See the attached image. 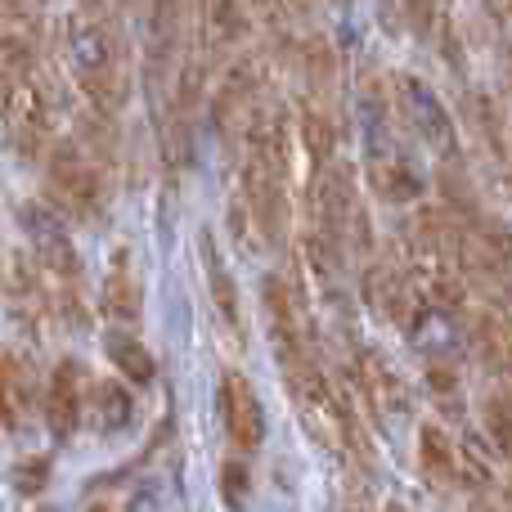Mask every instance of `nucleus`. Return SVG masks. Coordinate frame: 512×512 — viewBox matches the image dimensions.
<instances>
[{
  "instance_id": "f257e3e1",
  "label": "nucleus",
  "mask_w": 512,
  "mask_h": 512,
  "mask_svg": "<svg viewBox=\"0 0 512 512\" xmlns=\"http://www.w3.org/2000/svg\"><path fill=\"white\" fill-rule=\"evenodd\" d=\"M0 131L23 162H41L54 144V104L36 54H0Z\"/></svg>"
},
{
  "instance_id": "f03ea898",
  "label": "nucleus",
  "mask_w": 512,
  "mask_h": 512,
  "mask_svg": "<svg viewBox=\"0 0 512 512\" xmlns=\"http://www.w3.org/2000/svg\"><path fill=\"white\" fill-rule=\"evenodd\" d=\"M63 45H68L72 77L90 95V104L117 113L126 104V54H122V36L108 23L104 9H86V5L72 9Z\"/></svg>"
},
{
  "instance_id": "7ed1b4c3",
  "label": "nucleus",
  "mask_w": 512,
  "mask_h": 512,
  "mask_svg": "<svg viewBox=\"0 0 512 512\" xmlns=\"http://www.w3.org/2000/svg\"><path fill=\"white\" fill-rule=\"evenodd\" d=\"M243 212L261 230V239L279 243L288 234V140H283L279 117H256L248 131Z\"/></svg>"
},
{
  "instance_id": "20e7f679",
  "label": "nucleus",
  "mask_w": 512,
  "mask_h": 512,
  "mask_svg": "<svg viewBox=\"0 0 512 512\" xmlns=\"http://www.w3.org/2000/svg\"><path fill=\"white\" fill-rule=\"evenodd\" d=\"M279 364H283V382H288L292 400H297V414H301V423L310 427V436H315L319 445H328V450H337V454H364L360 423H355V414L342 405V396L333 391V382L319 373L310 346H301V351H283Z\"/></svg>"
},
{
  "instance_id": "39448f33",
  "label": "nucleus",
  "mask_w": 512,
  "mask_h": 512,
  "mask_svg": "<svg viewBox=\"0 0 512 512\" xmlns=\"http://www.w3.org/2000/svg\"><path fill=\"white\" fill-rule=\"evenodd\" d=\"M18 225H23L27 243H32L36 265L45 270V279L54 283V297H59V310H68L72 319H86L81 310V256L72 248L68 230L59 221V207L45 203H18Z\"/></svg>"
},
{
  "instance_id": "423d86ee",
  "label": "nucleus",
  "mask_w": 512,
  "mask_h": 512,
  "mask_svg": "<svg viewBox=\"0 0 512 512\" xmlns=\"http://www.w3.org/2000/svg\"><path fill=\"white\" fill-rule=\"evenodd\" d=\"M45 194L72 221L104 216V176L90 162V153H81L68 140L50 144V153H45Z\"/></svg>"
},
{
  "instance_id": "0eeeda50",
  "label": "nucleus",
  "mask_w": 512,
  "mask_h": 512,
  "mask_svg": "<svg viewBox=\"0 0 512 512\" xmlns=\"http://www.w3.org/2000/svg\"><path fill=\"white\" fill-rule=\"evenodd\" d=\"M0 292H5V310L23 333L45 337L59 315V297H54V283L45 279V270L36 265V256L9 252L5 270H0Z\"/></svg>"
},
{
  "instance_id": "6e6552de",
  "label": "nucleus",
  "mask_w": 512,
  "mask_h": 512,
  "mask_svg": "<svg viewBox=\"0 0 512 512\" xmlns=\"http://www.w3.org/2000/svg\"><path fill=\"white\" fill-rule=\"evenodd\" d=\"M261 86H265V59L261 54H248L239 59L225 81L216 86V99H212V131L221 140H234L239 131H252V122L261 113Z\"/></svg>"
},
{
  "instance_id": "1a4fd4ad",
  "label": "nucleus",
  "mask_w": 512,
  "mask_h": 512,
  "mask_svg": "<svg viewBox=\"0 0 512 512\" xmlns=\"http://www.w3.org/2000/svg\"><path fill=\"white\" fill-rule=\"evenodd\" d=\"M396 108H400V117L409 122V131H414L432 153H441L445 162L459 158L454 117H450V108L441 104V95H436L423 77H409V72H405V77L396 81Z\"/></svg>"
},
{
  "instance_id": "9d476101",
  "label": "nucleus",
  "mask_w": 512,
  "mask_h": 512,
  "mask_svg": "<svg viewBox=\"0 0 512 512\" xmlns=\"http://www.w3.org/2000/svg\"><path fill=\"white\" fill-rule=\"evenodd\" d=\"M252 14V0H198V45L207 50V68L239 54V45L252 36Z\"/></svg>"
},
{
  "instance_id": "9b49d317",
  "label": "nucleus",
  "mask_w": 512,
  "mask_h": 512,
  "mask_svg": "<svg viewBox=\"0 0 512 512\" xmlns=\"http://www.w3.org/2000/svg\"><path fill=\"white\" fill-rule=\"evenodd\" d=\"M86 373H81L77 360H59L45 382V396H41V414L45 427L59 445H68L77 436V427L86 423Z\"/></svg>"
},
{
  "instance_id": "f8f14e48",
  "label": "nucleus",
  "mask_w": 512,
  "mask_h": 512,
  "mask_svg": "<svg viewBox=\"0 0 512 512\" xmlns=\"http://www.w3.org/2000/svg\"><path fill=\"white\" fill-rule=\"evenodd\" d=\"M41 382H36V364L23 351H5L0 355V423L9 432H23L41 409Z\"/></svg>"
},
{
  "instance_id": "ddd939ff",
  "label": "nucleus",
  "mask_w": 512,
  "mask_h": 512,
  "mask_svg": "<svg viewBox=\"0 0 512 512\" xmlns=\"http://www.w3.org/2000/svg\"><path fill=\"white\" fill-rule=\"evenodd\" d=\"M221 423H225L230 445H239L243 454L261 450V441H265V409H261V396L252 391V382L243 378V373H225V378H221Z\"/></svg>"
},
{
  "instance_id": "4468645a",
  "label": "nucleus",
  "mask_w": 512,
  "mask_h": 512,
  "mask_svg": "<svg viewBox=\"0 0 512 512\" xmlns=\"http://www.w3.org/2000/svg\"><path fill=\"white\" fill-rule=\"evenodd\" d=\"M261 297H265V319H270V342L274 351H301V346H310L306 337V310H301L297 292L288 288V279H265L261 283Z\"/></svg>"
},
{
  "instance_id": "2eb2a0df",
  "label": "nucleus",
  "mask_w": 512,
  "mask_h": 512,
  "mask_svg": "<svg viewBox=\"0 0 512 512\" xmlns=\"http://www.w3.org/2000/svg\"><path fill=\"white\" fill-rule=\"evenodd\" d=\"M99 310H104L108 324L117 328H135L140 324V279L131 270V252L117 248L108 256L104 283H99Z\"/></svg>"
},
{
  "instance_id": "dca6fc26",
  "label": "nucleus",
  "mask_w": 512,
  "mask_h": 512,
  "mask_svg": "<svg viewBox=\"0 0 512 512\" xmlns=\"http://www.w3.org/2000/svg\"><path fill=\"white\" fill-rule=\"evenodd\" d=\"M418 468H423V477L432 490H454V486H463V477H468L463 450L436 423L418 427Z\"/></svg>"
},
{
  "instance_id": "f3484780",
  "label": "nucleus",
  "mask_w": 512,
  "mask_h": 512,
  "mask_svg": "<svg viewBox=\"0 0 512 512\" xmlns=\"http://www.w3.org/2000/svg\"><path fill=\"white\" fill-rule=\"evenodd\" d=\"M131 418H135V400H131V391H126L122 382L104 378V382H95V387L86 391V423L95 427L99 436L126 432Z\"/></svg>"
},
{
  "instance_id": "a211bd4d",
  "label": "nucleus",
  "mask_w": 512,
  "mask_h": 512,
  "mask_svg": "<svg viewBox=\"0 0 512 512\" xmlns=\"http://www.w3.org/2000/svg\"><path fill=\"white\" fill-rule=\"evenodd\" d=\"M355 378H360V391L369 396V405L378 409V414H405L409 409L405 387H400V378L391 373V364L382 360V355L364 351L360 360H355Z\"/></svg>"
},
{
  "instance_id": "6ab92c4d",
  "label": "nucleus",
  "mask_w": 512,
  "mask_h": 512,
  "mask_svg": "<svg viewBox=\"0 0 512 512\" xmlns=\"http://www.w3.org/2000/svg\"><path fill=\"white\" fill-rule=\"evenodd\" d=\"M185 41V0H153L149 9V72L158 77L162 63Z\"/></svg>"
},
{
  "instance_id": "aec40b11",
  "label": "nucleus",
  "mask_w": 512,
  "mask_h": 512,
  "mask_svg": "<svg viewBox=\"0 0 512 512\" xmlns=\"http://www.w3.org/2000/svg\"><path fill=\"white\" fill-rule=\"evenodd\" d=\"M472 346H477L481 364H486L495 378H512V328L504 319L481 310V315L472 319Z\"/></svg>"
},
{
  "instance_id": "412c9836",
  "label": "nucleus",
  "mask_w": 512,
  "mask_h": 512,
  "mask_svg": "<svg viewBox=\"0 0 512 512\" xmlns=\"http://www.w3.org/2000/svg\"><path fill=\"white\" fill-rule=\"evenodd\" d=\"M297 126H301V144H306L310 167L324 171L328 162H333V153H337V126H333V117H328V108L315 104V99H306V104H301Z\"/></svg>"
},
{
  "instance_id": "4be33fe9",
  "label": "nucleus",
  "mask_w": 512,
  "mask_h": 512,
  "mask_svg": "<svg viewBox=\"0 0 512 512\" xmlns=\"http://www.w3.org/2000/svg\"><path fill=\"white\" fill-rule=\"evenodd\" d=\"M203 265H207V283H212V301H216V310H221V319L234 328V333H243L239 288H234L230 270H225V256H221V248H216L212 234H203Z\"/></svg>"
},
{
  "instance_id": "5701e85b",
  "label": "nucleus",
  "mask_w": 512,
  "mask_h": 512,
  "mask_svg": "<svg viewBox=\"0 0 512 512\" xmlns=\"http://www.w3.org/2000/svg\"><path fill=\"white\" fill-rule=\"evenodd\" d=\"M104 351H108V360H113V369L122 373V378L140 382V387H144V382H153V373H158V364H153L149 346H144L135 333L117 328V324H113V333L104 337Z\"/></svg>"
},
{
  "instance_id": "b1692460",
  "label": "nucleus",
  "mask_w": 512,
  "mask_h": 512,
  "mask_svg": "<svg viewBox=\"0 0 512 512\" xmlns=\"http://www.w3.org/2000/svg\"><path fill=\"white\" fill-rule=\"evenodd\" d=\"M301 81H306V99L324 104L333 95V81H337V63H333V50H328L319 36H310L301 45Z\"/></svg>"
},
{
  "instance_id": "393cba45",
  "label": "nucleus",
  "mask_w": 512,
  "mask_h": 512,
  "mask_svg": "<svg viewBox=\"0 0 512 512\" xmlns=\"http://www.w3.org/2000/svg\"><path fill=\"white\" fill-rule=\"evenodd\" d=\"M45 481H50V459H45V454H32V459H23L14 468V490L18 495H41L45 490Z\"/></svg>"
},
{
  "instance_id": "a878e982",
  "label": "nucleus",
  "mask_w": 512,
  "mask_h": 512,
  "mask_svg": "<svg viewBox=\"0 0 512 512\" xmlns=\"http://www.w3.org/2000/svg\"><path fill=\"white\" fill-rule=\"evenodd\" d=\"M486 427H490V441L499 445V454L512 463V405L508 400H490L486 405Z\"/></svg>"
},
{
  "instance_id": "bb28decb",
  "label": "nucleus",
  "mask_w": 512,
  "mask_h": 512,
  "mask_svg": "<svg viewBox=\"0 0 512 512\" xmlns=\"http://www.w3.org/2000/svg\"><path fill=\"white\" fill-rule=\"evenodd\" d=\"M221 499L230 508H239L243 499H248V468H243V463H225L221 468Z\"/></svg>"
},
{
  "instance_id": "cd10ccee",
  "label": "nucleus",
  "mask_w": 512,
  "mask_h": 512,
  "mask_svg": "<svg viewBox=\"0 0 512 512\" xmlns=\"http://www.w3.org/2000/svg\"><path fill=\"white\" fill-rule=\"evenodd\" d=\"M405 18L418 36H432L436 27V0H405Z\"/></svg>"
}]
</instances>
